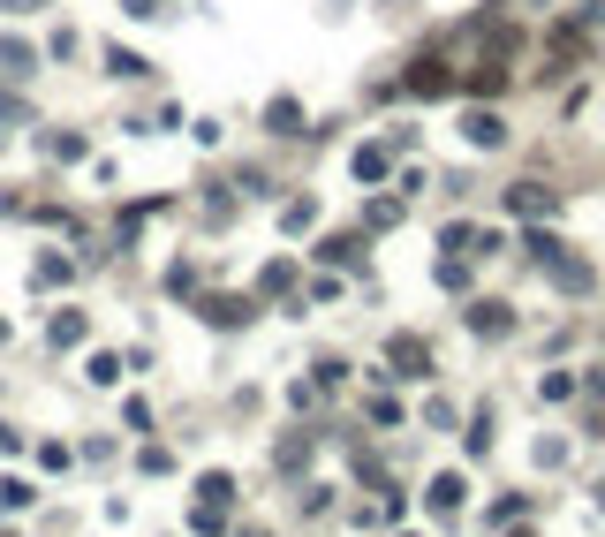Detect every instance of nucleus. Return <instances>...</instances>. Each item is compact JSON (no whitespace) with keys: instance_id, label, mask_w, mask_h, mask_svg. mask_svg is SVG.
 <instances>
[{"instance_id":"f257e3e1","label":"nucleus","mask_w":605,"mask_h":537,"mask_svg":"<svg viewBox=\"0 0 605 537\" xmlns=\"http://www.w3.org/2000/svg\"><path fill=\"white\" fill-rule=\"evenodd\" d=\"M553 205H560V197L545 190V182H515V190H507V212H530V220H537V212H553Z\"/></svg>"},{"instance_id":"f03ea898","label":"nucleus","mask_w":605,"mask_h":537,"mask_svg":"<svg viewBox=\"0 0 605 537\" xmlns=\"http://www.w3.org/2000/svg\"><path fill=\"white\" fill-rule=\"evenodd\" d=\"M409 91H424V99H432V91H454L447 61H416V69H409Z\"/></svg>"},{"instance_id":"7ed1b4c3","label":"nucleus","mask_w":605,"mask_h":537,"mask_svg":"<svg viewBox=\"0 0 605 537\" xmlns=\"http://www.w3.org/2000/svg\"><path fill=\"white\" fill-rule=\"evenodd\" d=\"M394 364H401V379H424L432 356H424V341H394Z\"/></svg>"},{"instance_id":"20e7f679","label":"nucleus","mask_w":605,"mask_h":537,"mask_svg":"<svg viewBox=\"0 0 605 537\" xmlns=\"http://www.w3.org/2000/svg\"><path fill=\"white\" fill-rule=\"evenodd\" d=\"M469 326H477V333H507L515 318H507V303H477V311H469Z\"/></svg>"},{"instance_id":"39448f33","label":"nucleus","mask_w":605,"mask_h":537,"mask_svg":"<svg viewBox=\"0 0 605 537\" xmlns=\"http://www.w3.org/2000/svg\"><path fill=\"white\" fill-rule=\"evenodd\" d=\"M462 129H469V144H500V137H507V129H500V114H469Z\"/></svg>"},{"instance_id":"423d86ee","label":"nucleus","mask_w":605,"mask_h":537,"mask_svg":"<svg viewBox=\"0 0 605 537\" xmlns=\"http://www.w3.org/2000/svg\"><path fill=\"white\" fill-rule=\"evenodd\" d=\"M432 507H439V515H447V507H462V477H439V485H432Z\"/></svg>"},{"instance_id":"0eeeda50","label":"nucleus","mask_w":605,"mask_h":537,"mask_svg":"<svg viewBox=\"0 0 605 537\" xmlns=\"http://www.w3.org/2000/svg\"><path fill=\"white\" fill-rule=\"evenodd\" d=\"M515 537H530V530H515Z\"/></svg>"}]
</instances>
